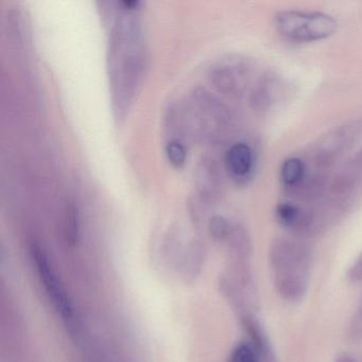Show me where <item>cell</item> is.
Wrapping results in <instances>:
<instances>
[{"instance_id": "obj_14", "label": "cell", "mask_w": 362, "mask_h": 362, "mask_svg": "<svg viewBox=\"0 0 362 362\" xmlns=\"http://www.w3.org/2000/svg\"><path fill=\"white\" fill-rule=\"evenodd\" d=\"M347 334L353 340H362V305L351 317Z\"/></svg>"}, {"instance_id": "obj_8", "label": "cell", "mask_w": 362, "mask_h": 362, "mask_svg": "<svg viewBox=\"0 0 362 362\" xmlns=\"http://www.w3.org/2000/svg\"><path fill=\"white\" fill-rule=\"evenodd\" d=\"M307 173L308 169L306 162L298 156H291L284 160L279 170V179L288 194H291L302 185L306 179Z\"/></svg>"}, {"instance_id": "obj_2", "label": "cell", "mask_w": 362, "mask_h": 362, "mask_svg": "<svg viewBox=\"0 0 362 362\" xmlns=\"http://www.w3.org/2000/svg\"><path fill=\"white\" fill-rule=\"evenodd\" d=\"M275 27L285 39L296 43L323 41L336 33L338 23L322 12L286 10L275 16Z\"/></svg>"}, {"instance_id": "obj_1", "label": "cell", "mask_w": 362, "mask_h": 362, "mask_svg": "<svg viewBox=\"0 0 362 362\" xmlns=\"http://www.w3.org/2000/svg\"><path fill=\"white\" fill-rule=\"evenodd\" d=\"M313 251L293 239H276L271 245L269 260L275 288L288 302L298 303L306 296L313 267Z\"/></svg>"}, {"instance_id": "obj_16", "label": "cell", "mask_w": 362, "mask_h": 362, "mask_svg": "<svg viewBox=\"0 0 362 362\" xmlns=\"http://www.w3.org/2000/svg\"><path fill=\"white\" fill-rule=\"evenodd\" d=\"M334 362H358V360L349 354H341L334 359Z\"/></svg>"}, {"instance_id": "obj_9", "label": "cell", "mask_w": 362, "mask_h": 362, "mask_svg": "<svg viewBox=\"0 0 362 362\" xmlns=\"http://www.w3.org/2000/svg\"><path fill=\"white\" fill-rule=\"evenodd\" d=\"M232 245L233 251L240 259L245 260L252 253V241L249 233L241 226H233L228 238Z\"/></svg>"}, {"instance_id": "obj_3", "label": "cell", "mask_w": 362, "mask_h": 362, "mask_svg": "<svg viewBox=\"0 0 362 362\" xmlns=\"http://www.w3.org/2000/svg\"><path fill=\"white\" fill-rule=\"evenodd\" d=\"M362 131V122L337 127L327 134L317 139L310 150L308 173L327 175V171L349 151ZM308 164V163H307ZM308 164V165H309Z\"/></svg>"}, {"instance_id": "obj_5", "label": "cell", "mask_w": 362, "mask_h": 362, "mask_svg": "<svg viewBox=\"0 0 362 362\" xmlns=\"http://www.w3.org/2000/svg\"><path fill=\"white\" fill-rule=\"evenodd\" d=\"M30 252L33 264L37 267L40 279H41L42 284H44L43 286L47 291L48 296L54 303L57 310L60 313L62 319L66 322L67 325H75L76 315L71 298H69L64 286L59 279L56 271L50 264L45 252L37 245H33L31 247Z\"/></svg>"}, {"instance_id": "obj_13", "label": "cell", "mask_w": 362, "mask_h": 362, "mask_svg": "<svg viewBox=\"0 0 362 362\" xmlns=\"http://www.w3.org/2000/svg\"><path fill=\"white\" fill-rule=\"evenodd\" d=\"M230 362H260L257 353L252 345L239 344L230 355Z\"/></svg>"}, {"instance_id": "obj_12", "label": "cell", "mask_w": 362, "mask_h": 362, "mask_svg": "<svg viewBox=\"0 0 362 362\" xmlns=\"http://www.w3.org/2000/svg\"><path fill=\"white\" fill-rule=\"evenodd\" d=\"M167 158L169 162L175 167L183 166L186 162V150L185 147L177 141H173L168 143L166 147Z\"/></svg>"}, {"instance_id": "obj_4", "label": "cell", "mask_w": 362, "mask_h": 362, "mask_svg": "<svg viewBox=\"0 0 362 362\" xmlns=\"http://www.w3.org/2000/svg\"><path fill=\"white\" fill-rule=\"evenodd\" d=\"M253 74V64L247 59L228 56L211 69V78L220 92L228 96L241 97L249 88Z\"/></svg>"}, {"instance_id": "obj_10", "label": "cell", "mask_w": 362, "mask_h": 362, "mask_svg": "<svg viewBox=\"0 0 362 362\" xmlns=\"http://www.w3.org/2000/svg\"><path fill=\"white\" fill-rule=\"evenodd\" d=\"M78 234H79L78 211L75 204L69 203L65 211V236H66L67 243L75 245L78 240Z\"/></svg>"}, {"instance_id": "obj_6", "label": "cell", "mask_w": 362, "mask_h": 362, "mask_svg": "<svg viewBox=\"0 0 362 362\" xmlns=\"http://www.w3.org/2000/svg\"><path fill=\"white\" fill-rule=\"evenodd\" d=\"M289 94V86L281 76L273 71L260 75L252 88L250 103L255 111L267 113L283 103Z\"/></svg>"}, {"instance_id": "obj_11", "label": "cell", "mask_w": 362, "mask_h": 362, "mask_svg": "<svg viewBox=\"0 0 362 362\" xmlns=\"http://www.w3.org/2000/svg\"><path fill=\"white\" fill-rule=\"evenodd\" d=\"M233 226L222 216H215L209 222V232L217 240L228 239L232 232Z\"/></svg>"}, {"instance_id": "obj_15", "label": "cell", "mask_w": 362, "mask_h": 362, "mask_svg": "<svg viewBox=\"0 0 362 362\" xmlns=\"http://www.w3.org/2000/svg\"><path fill=\"white\" fill-rule=\"evenodd\" d=\"M347 277H349L351 283H360V281H362V254L351 264L349 272H347Z\"/></svg>"}, {"instance_id": "obj_7", "label": "cell", "mask_w": 362, "mask_h": 362, "mask_svg": "<svg viewBox=\"0 0 362 362\" xmlns=\"http://www.w3.org/2000/svg\"><path fill=\"white\" fill-rule=\"evenodd\" d=\"M255 164L253 149L247 144H235L226 152V169L237 182L245 183L249 181L253 177Z\"/></svg>"}]
</instances>
